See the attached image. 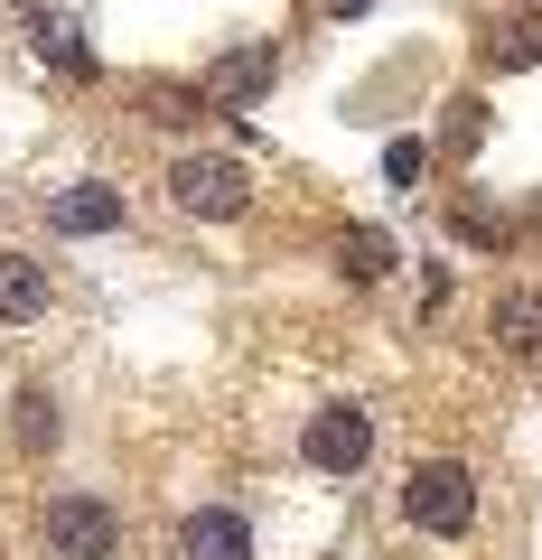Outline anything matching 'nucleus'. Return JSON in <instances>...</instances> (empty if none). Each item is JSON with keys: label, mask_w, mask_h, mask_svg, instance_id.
Masks as SVG:
<instances>
[{"label": "nucleus", "mask_w": 542, "mask_h": 560, "mask_svg": "<svg viewBox=\"0 0 542 560\" xmlns=\"http://www.w3.org/2000/svg\"><path fill=\"white\" fill-rule=\"evenodd\" d=\"M402 523L430 541H459L477 523V467L468 458H412L402 467Z\"/></svg>", "instance_id": "f257e3e1"}, {"label": "nucleus", "mask_w": 542, "mask_h": 560, "mask_svg": "<svg viewBox=\"0 0 542 560\" xmlns=\"http://www.w3.org/2000/svg\"><path fill=\"white\" fill-rule=\"evenodd\" d=\"M169 206L197 224H234V215H253V168L224 160V150H178L169 160Z\"/></svg>", "instance_id": "f03ea898"}, {"label": "nucleus", "mask_w": 542, "mask_h": 560, "mask_svg": "<svg viewBox=\"0 0 542 560\" xmlns=\"http://www.w3.org/2000/svg\"><path fill=\"white\" fill-rule=\"evenodd\" d=\"M38 541L47 560H122V504H103L94 486H66V495H47Z\"/></svg>", "instance_id": "7ed1b4c3"}, {"label": "nucleus", "mask_w": 542, "mask_h": 560, "mask_svg": "<svg viewBox=\"0 0 542 560\" xmlns=\"http://www.w3.org/2000/svg\"><path fill=\"white\" fill-rule=\"evenodd\" d=\"M300 458L319 477H365V458H374V411L365 401H319L300 420Z\"/></svg>", "instance_id": "20e7f679"}, {"label": "nucleus", "mask_w": 542, "mask_h": 560, "mask_svg": "<svg viewBox=\"0 0 542 560\" xmlns=\"http://www.w3.org/2000/svg\"><path fill=\"white\" fill-rule=\"evenodd\" d=\"M272 75H281V47L253 38V47H224L197 84H206V103H216V113H253V103L272 94Z\"/></svg>", "instance_id": "39448f33"}, {"label": "nucleus", "mask_w": 542, "mask_h": 560, "mask_svg": "<svg viewBox=\"0 0 542 560\" xmlns=\"http://www.w3.org/2000/svg\"><path fill=\"white\" fill-rule=\"evenodd\" d=\"M122 224H131V206H122V187H103V178H76V187L47 197V234H66V243L122 234Z\"/></svg>", "instance_id": "423d86ee"}, {"label": "nucleus", "mask_w": 542, "mask_h": 560, "mask_svg": "<svg viewBox=\"0 0 542 560\" xmlns=\"http://www.w3.org/2000/svg\"><path fill=\"white\" fill-rule=\"evenodd\" d=\"M178 560H253V523L234 504H197L178 523Z\"/></svg>", "instance_id": "0eeeda50"}, {"label": "nucleus", "mask_w": 542, "mask_h": 560, "mask_svg": "<svg viewBox=\"0 0 542 560\" xmlns=\"http://www.w3.org/2000/svg\"><path fill=\"white\" fill-rule=\"evenodd\" d=\"M486 337H496V355L542 364V290H496V308H486Z\"/></svg>", "instance_id": "6e6552de"}, {"label": "nucleus", "mask_w": 542, "mask_h": 560, "mask_svg": "<svg viewBox=\"0 0 542 560\" xmlns=\"http://www.w3.org/2000/svg\"><path fill=\"white\" fill-rule=\"evenodd\" d=\"M28 318H47V261L0 243V327H28Z\"/></svg>", "instance_id": "1a4fd4ad"}, {"label": "nucleus", "mask_w": 542, "mask_h": 560, "mask_svg": "<svg viewBox=\"0 0 542 560\" xmlns=\"http://www.w3.org/2000/svg\"><path fill=\"white\" fill-rule=\"evenodd\" d=\"M337 271L346 280H383L393 271V234H383V224H346L337 234Z\"/></svg>", "instance_id": "9d476101"}, {"label": "nucleus", "mask_w": 542, "mask_h": 560, "mask_svg": "<svg viewBox=\"0 0 542 560\" xmlns=\"http://www.w3.org/2000/svg\"><path fill=\"white\" fill-rule=\"evenodd\" d=\"M141 103H150V121H160V131H187V121L216 113V103H206V84H141Z\"/></svg>", "instance_id": "9b49d317"}, {"label": "nucleus", "mask_w": 542, "mask_h": 560, "mask_svg": "<svg viewBox=\"0 0 542 560\" xmlns=\"http://www.w3.org/2000/svg\"><path fill=\"white\" fill-rule=\"evenodd\" d=\"M57 440H66V420H57V393H47V383H28V393H20V448L38 458V448H57Z\"/></svg>", "instance_id": "f8f14e48"}, {"label": "nucleus", "mask_w": 542, "mask_h": 560, "mask_svg": "<svg viewBox=\"0 0 542 560\" xmlns=\"http://www.w3.org/2000/svg\"><path fill=\"white\" fill-rule=\"evenodd\" d=\"M486 66H496V75H515V66H542V20H505L496 38H486Z\"/></svg>", "instance_id": "ddd939ff"}, {"label": "nucleus", "mask_w": 542, "mask_h": 560, "mask_svg": "<svg viewBox=\"0 0 542 560\" xmlns=\"http://www.w3.org/2000/svg\"><path fill=\"white\" fill-rule=\"evenodd\" d=\"M449 234H459V243H486V253H496V243H515V224H505L486 197H459V206H449Z\"/></svg>", "instance_id": "4468645a"}, {"label": "nucleus", "mask_w": 542, "mask_h": 560, "mask_svg": "<svg viewBox=\"0 0 542 560\" xmlns=\"http://www.w3.org/2000/svg\"><path fill=\"white\" fill-rule=\"evenodd\" d=\"M38 57H57L66 75H94V57H84V47H76V28H66V20H57V28L38 20Z\"/></svg>", "instance_id": "2eb2a0df"}, {"label": "nucleus", "mask_w": 542, "mask_h": 560, "mask_svg": "<svg viewBox=\"0 0 542 560\" xmlns=\"http://www.w3.org/2000/svg\"><path fill=\"white\" fill-rule=\"evenodd\" d=\"M383 178H393V187H422L430 178V150H422V140H393V150H383Z\"/></svg>", "instance_id": "dca6fc26"}, {"label": "nucleus", "mask_w": 542, "mask_h": 560, "mask_svg": "<svg viewBox=\"0 0 542 560\" xmlns=\"http://www.w3.org/2000/svg\"><path fill=\"white\" fill-rule=\"evenodd\" d=\"M477 140H486V103L459 94V103H449V150H477Z\"/></svg>", "instance_id": "f3484780"}, {"label": "nucleus", "mask_w": 542, "mask_h": 560, "mask_svg": "<svg viewBox=\"0 0 542 560\" xmlns=\"http://www.w3.org/2000/svg\"><path fill=\"white\" fill-rule=\"evenodd\" d=\"M523 10H542V0H523Z\"/></svg>", "instance_id": "a211bd4d"}]
</instances>
